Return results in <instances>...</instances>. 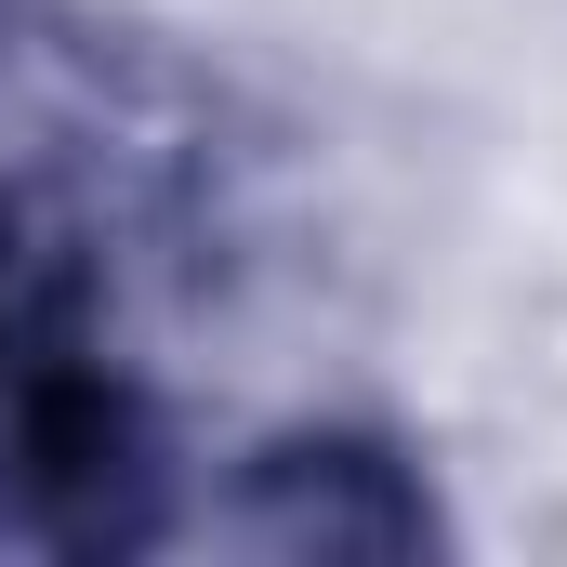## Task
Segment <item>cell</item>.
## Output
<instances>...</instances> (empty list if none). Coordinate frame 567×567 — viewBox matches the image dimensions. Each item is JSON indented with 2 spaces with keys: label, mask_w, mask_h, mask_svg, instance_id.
<instances>
[{
  "label": "cell",
  "mask_w": 567,
  "mask_h": 567,
  "mask_svg": "<svg viewBox=\"0 0 567 567\" xmlns=\"http://www.w3.org/2000/svg\"><path fill=\"white\" fill-rule=\"evenodd\" d=\"M251 528L278 555H410L423 542V502H410V475L383 449H278Z\"/></svg>",
  "instance_id": "cell-1"
}]
</instances>
